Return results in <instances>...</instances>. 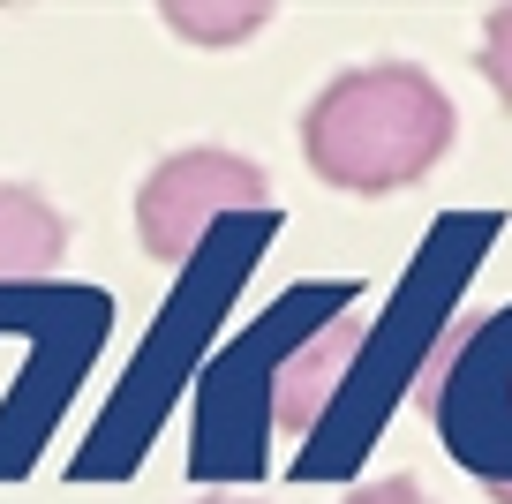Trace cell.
<instances>
[{
    "mask_svg": "<svg viewBox=\"0 0 512 504\" xmlns=\"http://www.w3.org/2000/svg\"><path fill=\"white\" fill-rule=\"evenodd\" d=\"M196 504H256V497H196Z\"/></svg>",
    "mask_w": 512,
    "mask_h": 504,
    "instance_id": "obj_7",
    "label": "cell"
},
{
    "mask_svg": "<svg viewBox=\"0 0 512 504\" xmlns=\"http://www.w3.org/2000/svg\"><path fill=\"white\" fill-rule=\"evenodd\" d=\"M482 76H490V91L512 106V0L482 16Z\"/></svg>",
    "mask_w": 512,
    "mask_h": 504,
    "instance_id": "obj_5",
    "label": "cell"
},
{
    "mask_svg": "<svg viewBox=\"0 0 512 504\" xmlns=\"http://www.w3.org/2000/svg\"><path fill=\"white\" fill-rule=\"evenodd\" d=\"M347 504H430V497H422V482H407V474H384V482H362Z\"/></svg>",
    "mask_w": 512,
    "mask_h": 504,
    "instance_id": "obj_6",
    "label": "cell"
},
{
    "mask_svg": "<svg viewBox=\"0 0 512 504\" xmlns=\"http://www.w3.org/2000/svg\"><path fill=\"white\" fill-rule=\"evenodd\" d=\"M272 181L264 166L241 151H219V143H196V151H174L151 166V181L136 189V234L159 264H189L196 241L226 219V211H264Z\"/></svg>",
    "mask_w": 512,
    "mask_h": 504,
    "instance_id": "obj_2",
    "label": "cell"
},
{
    "mask_svg": "<svg viewBox=\"0 0 512 504\" xmlns=\"http://www.w3.org/2000/svg\"><path fill=\"white\" fill-rule=\"evenodd\" d=\"M264 16H272V8H189V0L166 8V23H174L181 38H196V46H234V38H249Z\"/></svg>",
    "mask_w": 512,
    "mask_h": 504,
    "instance_id": "obj_4",
    "label": "cell"
},
{
    "mask_svg": "<svg viewBox=\"0 0 512 504\" xmlns=\"http://www.w3.org/2000/svg\"><path fill=\"white\" fill-rule=\"evenodd\" d=\"M68 256V219L23 181H0V286H38Z\"/></svg>",
    "mask_w": 512,
    "mask_h": 504,
    "instance_id": "obj_3",
    "label": "cell"
},
{
    "mask_svg": "<svg viewBox=\"0 0 512 504\" xmlns=\"http://www.w3.org/2000/svg\"><path fill=\"white\" fill-rule=\"evenodd\" d=\"M302 151L317 166V181H332L347 196L415 189L452 151V98L415 61L339 68L302 113Z\"/></svg>",
    "mask_w": 512,
    "mask_h": 504,
    "instance_id": "obj_1",
    "label": "cell"
}]
</instances>
